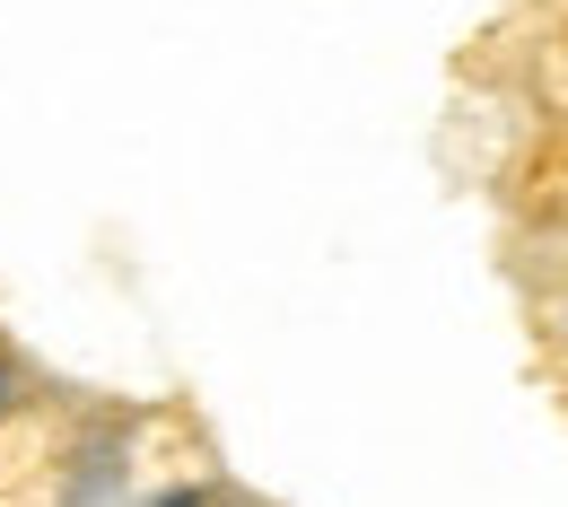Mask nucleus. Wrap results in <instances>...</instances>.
Instances as JSON below:
<instances>
[{"label": "nucleus", "mask_w": 568, "mask_h": 507, "mask_svg": "<svg viewBox=\"0 0 568 507\" xmlns=\"http://www.w3.org/2000/svg\"><path fill=\"white\" fill-rule=\"evenodd\" d=\"M71 446H62V420L53 412H9L0 420V507H79L71 499Z\"/></svg>", "instance_id": "nucleus-1"}, {"label": "nucleus", "mask_w": 568, "mask_h": 507, "mask_svg": "<svg viewBox=\"0 0 568 507\" xmlns=\"http://www.w3.org/2000/svg\"><path fill=\"white\" fill-rule=\"evenodd\" d=\"M158 507H211V481H184V490H158Z\"/></svg>", "instance_id": "nucleus-2"}, {"label": "nucleus", "mask_w": 568, "mask_h": 507, "mask_svg": "<svg viewBox=\"0 0 568 507\" xmlns=\"http://www.w3.org/2000/svg\"><path fill=\"white\" fill-rule=\"evenodd\" d=\"M9 412H18V367L0 359V420H9Z\"/></svg>", "instance_id": "nucleus-3"}]
</instances>
